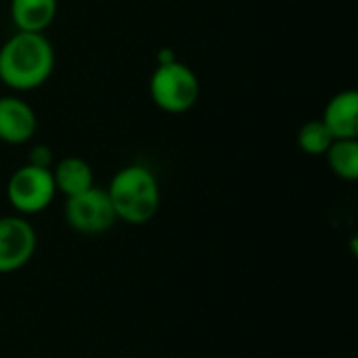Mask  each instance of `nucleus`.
<instances>
[{
  "label": "nucleus",
  "instance_id": "0eeeda50",
  "mask_svg": "<svg viewBox=\"0 0 358 358\" xmlns=\"http://www.w3.org/2000/svg\"><path fill=\"white\" fill-rule=\"evenodd\" d=\"M38 130L34 107L17 94L0 96V141L6 145H25Z\"/></svg>",
  "mask_w": 358,
  "mask_h": 358
},
{
  "label": "nucleus",
  "instance_id": "7ed1b4c3",
  "mask_svg": "<svg viewBox=\"0 0 358 358\" xmlns=\"http://www.w3.org/2000/svg\"><path fill=\"white\" fill-rule=\"evenodd\" d=\"M199 78L197 73L178 59L157 61V67L149 80V96L157 109L164 113H187L195 107L199 99Z\"/></svg>",
  "mask_w": 358,
  "mask_h": 358
},
{
  "label": "nucleus",
  "instance_id": "9d476101",
  "mask_svg": "<svg viewBox=\"0 0 358 358\" xmlns=\"http://www.w3.org/2000/svg\"><path fill=\"white\" fill-rule=\"evenodd\" d=\"M8 10L17 31L44 34L59 13V0H10Z\"/></svg>",
  "mask_w": 358,
  "mask_h": 358
},
{
  "label": "nucleus",
  "instance_id": "20e7f679",
  "mask_svg": "<svg viewBox=\"0 0 358 358\" xmlns=\"http://www.w3.org/2000/svg\"><path fill=\"white\" fill-rule=\"evenodd\" d=\"M57 195L50 168L23 164L6 182V199L19 216H34L44 212Z\"/></svg>",
  "mask_w": 358,
  "mask_h": 358
},
{
  "label": "nucleus",
  "instance_id": "4468645a",
  "mask_svg": "<svg viewBox=\"0 0 358 358\" xmlns=\"http://www.w3.org/2000/svg\"><path fill=\"white\" fill-rule=\"evenodd\" d=\"M124 358H136V357H124Z\"/></svg>",
  "mask_w": 358,
  "mask_h": 358
},
{
  "label": "nucleus",
  "instance_id": "39448f33",
  "mask_svg": "<svg viewBox=\"0 0 358 358\" xmlns=\"http://www.w3.org/2000/svg\"><path fill=\"white\" fill-rule=\"evenodd\" d=\"M63 216H65L67 227L82 235L107 233L117 222L107 191L96 185H92L88 191L80 195L67 197Z\"/></svg>",
  "mask_w": 358,
  "mask_h": 358
},
{
  "label": "nucleus",
  "instance_id": "f8f14e48",
  "mask_svg": "<svg viewBox=\"0 0 358 358\" xmlns=\"http://www.w3.org/2000/svg\"><path fill=\"white\" fill-rule=\"evenodd\" d=\"M334 143L331 132L323 124V120H308L300 126L298 130V147L302 153L313 155V157H323Z\"/></svg>",
  "mask_w": 358,
  "mask_h": 358
},
{
  "label": "nucleus",
  "instance_id": "f03ea898",
  "mask_svg": "<svg viewBox=\"0 0 358 358\" xmlns=\"http://www.w3.org/2000/svg\"><path fill=\"white\" fill-rule=\"evenodd\" d=\"M105 191L115 218L126 224L138 227L151 222L162 206L159 180L153 170L143 164H128L120 168Z\"/></svg>",
  "mask_w": 358,
  "mask_h": 358
},
{
  "label": "nucleus",
  "instance_id": "423d86ee",
  "mask_svg": "<svg viewBox=\"0 0 358 358\" xmlns=\"http://www.w3.org/2000/svg\"><path fill=\"white\" fill-rule=\"evenodd\" d=\"M38 248V235L25 216H0V275L17 273L29 264Z\"/></svg>",
  "mask_w": 358,
  "mask_h": 358
},
{
  "label": "nucleus",
  "instance_id": "f257e3e1",
  "mask_svg": "<svg viewBox=\"0 0 358 358\" xmlns=\"http://www.w3.org/2000/svg\"><path fill=\"white\" fill-rule=\"evenodd\" d=\"M55 63V46L44 34L17 31L0 46V84L15 92H31L50 80Z\"/></svg>",
  "mask_w": 358,
  "mask_h": 358
},
{
  "label": "nucleus",
  "instance_id": "9b49d317",
  "mask_svg": "<svg viewBox=\"0 0 358 358\" xmlns=\"http://www.w3.org/2000/svg\"><path fill=\"white\" fill-rule=\"evenodd\" d=\"M323 157L338 178L346 182L358 178V138H334Z\"/></svg>",
  "mask_w": 358,
  "mask_h": 358
},
{
  "label": "nucleus",
  "instance_id": "6e6552de",
  "mask_svg": "<svg viewBox=\"0 0 358 358\" xmlns=\"http://www.w3.org/2000/svg\"><path fill=\"white\" fill-rule=\"evenodd\" d=\"M323 124L334 138H358V92L348 88L329 99L323 111Z\"/></svg>",
  "mask_w": 358,
  "mask_h": 358
},
{
  "label": "nucleus",
  "instance_id": "ddd939ff",
  "mask_svg": "<svg viewBox=\"0 0 358 358\" xmlns=\"http://www.w3.org/2000/svg\"><path fill=\"white\" fill-rule=\"evenodd\" d=\"M27 164L38 166V168H52L55 155H52L50 147H46V145H36V147H31V151H29V155H27Z\"/></svg>",
  "mask_w": 358,
  "mask_h": 358
},
{
  "label": "nucleus",
  "instance_id": "1a4fd4ad",
  "mask_svg": "<svg viewBox=\"0 0 358 358\" xmlns=\"http://www.w3.org/2000/svg\"><path fill=\"white\" fill-rule=\"evenodd\" d=\"M50 172H52L57 193L65 195V199L73 197V195H80V193L88 191L94 185L92 166L84 157H78V155L61 157L59 162L52 164Z\"/></svg>",
  "mask_w": 358,
  "mask_h": 358
}]
</instances>
